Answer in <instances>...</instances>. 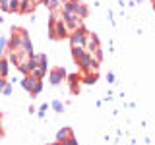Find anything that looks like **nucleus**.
<instances>
[{
  "label": "nucleus",
  "instance_id": "nucleus-9",
  "mask_svg": "<svg viewBox=\"0 0 155 145\" xmlns=\"http://www.w3.org/2000/svg\"><path fill=\"white\" fill-rule=\"evenodd\" d=\"M0 10H4V12H10V0H0Z\"/></svg>",
  "mask_w": 155,
  "mask_h": 145
},
{
  "label": "nucleus",
  "instance_id": "nucleus-7",
  "mask_svg": "<svg viewBox=\"0 0 155 145\" xmlns=\"http://www.w3.org/2000/svg\"><path fill=\"white\" fill-rule=\"evenodd\" d=\"M80 77H81V76H78V74L70 76V87H72V91H74V93H78V85H80Z\"/></svg>",
  "mask_w": 155,
  "mask_h": 145
},
{
  "label": "nucleus",
  "instance_id": "nucleus-12",
  "mask_svg": "<svg viewBox=\"0 0 155 145\" xmlns=\"http://www.w3.org/2000/svg\"><path fill=\"white\" fill-rule=\"evenodd\" d=\"M66 2H70V0H60V4H66Z\"/></svg>",
  "mask_w": 155,
  "mask_h": 145
},
{
  "label": "nucleus",
  "instance_id": "nucleus-8",
  "mask_svg": "<svg viewBox=\"0 0 155 145\" xmlns=\"http://www.w3.org/2000/svg\"><path fill=\"white\" fill-rule=\"evenodd\" d=\"M19 4H21V0H10V12L19 14Z\"/></svg>",
  "mask_w": 155,
  "mask_h": 145
},
{
  "label": "nucleus",
  "instance_id": "nucleus-3",
  "mask_svg": "<svg viewBox=\"0 0 155 145\" xmlns=\"http://www.w3.org/2000/svg\"><path fill=\"white\" fill-rule=\"evenodd\" d=\"M64 77H66V72L62 70V68H52V72H51V81L52 83H60Z\"/></svg>",
  "mask_w": 155,
  "mask_h": 145
},
{
  "label": "nucleus",
  "instance_id": "nucleus-1",
  "mask_svg": "<svg viewBox=\"0 0 155 145\" xmlns=\"http://www.w3.org/2000/svg\"><path fill=\"white\" fill-rule=\"evenodd\" d=\"M21 83H23V87H25V89H27V91H29V93H31L33 97L39 95V93H41V89H43L41 79H39V77H35V76H31V74H29V76L25 77V79L21 81Z\"/></svg>",
  "mask_w": 155,
  "mask_h": 145
},
{
  "label": "nucleus",
  "instance_id": "nucleus-2",
  "mask_svg": "<svg viewBox=\"0 0 155 145\" xmlns=\"http://www.w3.org/2000/svg\"><path fill=\"white\" fill-rule=\"evenodd\" d=\"M87 37H89V33H87L84 27H80L78 31H74V33L70 35L72 47H81V48H85V45H87Z\"/></svg>",
  "mask_w": 155,
  "mask_h": 145
},
{
  "label": "nucleus",
  "instance_id": "nucleus-11",
  "mask_svg": "<svg viewBox=\"0 0 155 145\" xmlns=\"http://www.w3.org/2000/svg\"><path fill=\"white\" fill-rule=\"evenodd\" d=\"M2 89H6V79L0 77V91H2Z\"/></svg>",
  "mask_w": 155,
  "mask_h": 145
},
{
  "label": "nucleus",
  "instance_id": "nucleus-14",
  "mask_svg": "<svg viewBox=\"0 0 155 145\" xmlns=\"http://www.w3.org/2000/svg\"><path fill=\"white\" fill-rule=\"evenodd\" d=\"M33 2H41V0H33Z\"/></svg>",
  "mask_w": 155,
  "mask_h": 145
},
{
  "label": "nucleus",
  "instance_id": "nucleus-5",
  "mask_svg": "<svg viewBox=\"0 0 155 145\" xmlns=\"http://www.w3.org/2000/svg\"><path fill=\"white\" fill-rule=\"evenodd\" d=\"M72 135H74V134H72V130L70 128H64V130H60V132H58L56 139H58V141H66V139H70Z\"/></svg>",
  "mask_w": 155,
  "mask_h": 145
},
{
  "label": "nucleus",
  "instance_id": "nucleus-4",
  "mask_svg": "<svg viewBox=\"0 0 155 145\" xmlns=\"http://www.w3.org/2000/svg\"><path fill=\"white\" fill-rule=\"evenodd\" d=\"M35 4L33 0H21V4H19V14H29L35 10Z\"/></svg>",
  "mask_w": 155,
  "mask_h": 145
},
{
  "label": "nucleus",
  "instance_id": "nucleus-6",
  "mask_svg": "<svg viewBox=\"0 0 155 145\" xmlns=\"http://www.w3.org/2000/svg\"><path fill=\"white\" fill-rule=\"evenodd\" d=\"M8 76V60L0 56V77H6Z\"/></svg>",
  "mask_w": 155,
  "mask_h": 145
},
{
  "label": "nucleus",
  "instance_id": "nucleus-13",
  "mask_svg": "<svg viewBox=\"0 0 155 145\" xmlns=\"http://www.w3.org/2000/svg\"><path fill=\"white\" fill-rule=\"evenodd\" d=\"M2 134H4V132H2V126H0V137H2Z\"/></svg>",
  "mask_w": 155,
  "mask_h": 145
},
{
  "label": "nucleus",
  "instance_id": "nucleus-10",
  "mask_svg": "<svg viewBox=\"0 0 155 145\" xmlns=\"http://www.w3.org/2000/svg\"><path fill=\"white\" fill-rule=\"evenodd\" d=\"M52 106H54V110H58V112L62 110V103H58V101H54V103H52Z\"/></svg>",
  "mask_w": 155,
  "mask_h": 145
}]
</instances>
